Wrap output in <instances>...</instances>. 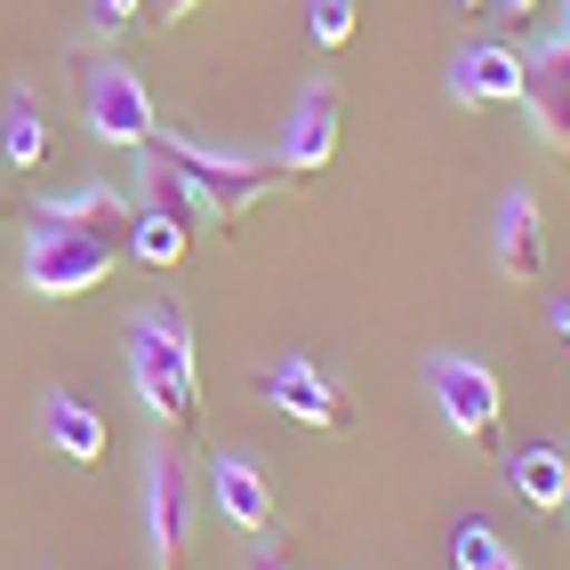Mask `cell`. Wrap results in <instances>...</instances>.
Here are the masks:
<instances>
[{"label":"cell","mask_w":570,"mask_h":570,"mask_svg":"<svg viewBox=\"0 0 570 570\" xmlns=\"http://www.w3.org/2000/svg\"><path fill=\"white\" fill-rule=\"evenodd\" d=\"M121 265V249L97 242V234H65V225H32L24 234V289L32 297H81V289H105V274Z\"/></svg>","instance_id":"3"},{"label":"cell","mask_w":570,"mask_h":570,"mask_svg":"<svg viewBox=\"0 0 570 570\" xmlns=\"http://www.w3.org/2000/svg\"><path fill=\"white\" fill-rule=\"evenodd\" d=\"M137 209H154V217L185 225V234H194V225H209V209L194 202V185H185L161 154H145V169H137Z\"/></svg>","instance_id":"15"},{"label":"cell","mask_w":570,"mask_h":570,"mask_svg":"<svg viewBox=\"0 0 570 570\" xmlns=\"http://www.w3.org/2000/svg\"><path fill=\"white\" fill-rule=\"evenodd\" d=\"M137 9H145V0H97V24H105V32H121Z\"/></svg>","instance_id":"21"},{"label":"cell","mask_w":570,"mask_h":570,"mask_svg":"<svg viewBox=\"0 0 570 570\" xmlns=\"http://www.w3.org/2000/svg\"><path fill=\"white\" fill-rule=\"evenodd\" d=\"M554 330H562V337H570V297H554Z\"/></svg>","instance_id":"23"},{"label":"cell","mask_w":570,"mask_h":570,"mask_svg":"<svg viewBox=\"0 0 570 570\" xmlns=\"http://www.w3.org/2000/svg\"><path fill=\"white\" fill-rule=\"evenodd\" d=\"M129 257H145L154 274H169V265L185 257V225H169V217H154V209H137V225H129Z\"/></svg>","instance_id":"18"},{"label":"cell","mask_w":570,"mask_h":570,"mask_svg":"<svg viewBox=\"0 0 570 570\" xmlns=\"http://www.w3.org/2000/svg\"><path fill=\"white\" fill-rule=\"evenodd\" d=\"M257 570H282V562H274V554H257Z\"/></svg>","instance_id":"26"},{"label":"cell","mask_w":570,"mask_h":570,"mask_svg":"<svg viewBox=\"0 0 570 570\" xmlns=\"http://www.w3.org/2000/svg\"><path fill=\"white\" fill-rule=\"evenodd\" d=\"M330 161H337V89H330V81H314L306 97L289 105L282 169H289V177H314V169H330Z\"/></svg>","instance_id":"10"},{"label":"cell","mask_w":570,"mask_h":570,"mask_svg":"<svg viewBox=\"0 0 570 570\" xmlns=\"http://www.w3.org/2000/svg\"><path fill=\"white\" fill-rule=\"evenodd\" d=\"M41 426H49V442L65 450V459H81V466L105 459V417H97L81 394H49V402H41Z\"/></svg>","instance_id":"14"},{"label":"cell","mask_w":570,"mask_h":570,"mask_svg":"<svg viewBox=\"0 0 570 570\" xmlns=\"http://www.w3.org/2000/svg\"><path fill=\"white\" fill-rule=\"evenodd\" d=\"M129 386L177 434L202 417V362H194V330H185L177 306H137L129 314Z\"/></svg>","instance_id":"1"},{"label":"cell","mask_w":570,"mask_h":570,"mask_svg":"<svg viewBox=\"0 0 570 570\" xmlns=\"http://www.w3.org/2000/svg\"><path fill=\"white\" fill-rule=\"evenodd\" d=\"M507 482H514V499L522 507H562L570 499V459L562 450H547V442H530V450H514V466H507Z\"/></svg>","instance_id":"16"},{"label":"cell","mask_w":570,"mask_h":570,"mask_svg":"<svg viewBox=\"0 0 570 570\" xmlns=\"http://www.w3.org/2000/svg\"><path fill=\"white\" fill-rule=\"evenodd\" d=\"M459 9H490V0H459Z\"/></svg>","instance_id":"28"},{"label":"cell","mask_w":570,"mask_h":570,"mask_svg":"<svg viewBox=\"0 0 570 570\" xmlns=\"http://www.w3.org/2000/svg\"><path fill=\"white\" fill-rule=\"evenodd\" d=\"M490 9H499L507 24H530V17H539V9H547V0H490Z\"/></svg>","instance_id":"22"},{"label":"cell","mask_w":570,"mask_h":570,"mask_svg":"<svg viewBox=\"0 0 570 570\" xmlns=\"http://www.w3.org/2000/svg\"><path fill=\"white\" fill-rule=\"evenodd\" d=\"M81 112H89V137L97 145H121V154H145L154 145V97H145V81L129 65H97L89 89H81Z\"/></svg>","instance_id":"4"},{"label":"cell","mask_w":570,"mask_h":570,"mask_svg":"<svg viewBox=\"0 0 570 570\" xmlns=\"http://www.w3.org/2000/svg\"><path fill=\"white\" fill-rule=\"evenodd\" d=\"M161 17H194V0H161Z\"/></svg>","instance_id":"24"},{"label":"cell","mask_w":570,"mask_h":570,"mask_svg":"<svg viewBox=\"0 0 570 570\" xmlns=\"http://www.w3.org/2000/svg\"><path fill=\"white\" fill-rule=\"evenodd\" d=\"M490 265L507 282H539L547 274V217L530 194H507L499 202V225H490Z\"/></svg>","instance_id":"11"},{"label":"cell","mask_w":570,"mask_h":570,"mask_svg":"<svg viewBox=\"0 0 570 570\" xmlns=\"http://www.w3.org/2000/svg\"><path fill=\"white\" fill-rule=\"evenodd\" d=\"M426 386H434V410L450 417V434H459V442H490V434H499L507 394H499V377H490L482 362L434 354V362H426Z\"/></svg>","instance_id":"6"},{"label":"cell","mask_w":570,"mask_h":570,"mask_svg":"<svg viewBox=\"0 0 570 570\" xmlns=\"http://www.w3.org/2000/svg\"><path fill=\"white\" fill-rule=\"evenodd\" d=\"M354 24H362V0H306V32L322 49H346Z\"/></svg>","instance_id":"19"},{"label":"cell","mask_w":570,"mask_h":570,"mask_svg":"<svg viewBox=\"0 0 570 570\" xmlns=\"http://www.w3.org/2000/svg\"><path fill=\"white\" fill-rule=\"evenodd\" d=\"M522 112H530V129H539V145L554 161H570V41L554 32V41L539 49H522Z\"/></svg>","instance_id":"8"},{"label":"cell","mask_w":570,"mask_h":570,"mask_svg":"<svg viewBox=\"0 0 570 570\" xmlns=\"http://www.w3.org/2000/svg\"><path fill=\"white\" fill-rule=\"evenodd\" d=\"M562 507H570V499H562Z\"/></svg>","instance_id":"29"},{"label":"cell","mask_w":570,"mask_h":570,"mask_svg":"<svg viewBox=\"0 0 570 570\" xmlns=\"http://www.w3.org/2000/svg\"><path fill=\"white\" fill-rule=\"evenodd\" d=\"M554 9H562V41H570V0H554Z\"/></svg>","instance_id":"25"},{"label":"cell","mask_w":570,"mask_h":570,"mask_svg":"<svg viewBox=\"0 0 570 570\" xmlns=\"http://www.w3.org/2000/svg\"><path fill=\"white\" fill-rule=\"evenodd\" d=\"M522 49H466L450 65V97L459 105H522Z\"/></svg>","instance_id":"13"},{"label":"cell","mask_w":570,"mask_h":570,"mask_svg":"<svg viewBox=\"0 0 570 570\" xmlns=\"http://www.w3.org/2000/svg\"><path fill=\"white\" fill-rule=\"evenodd\" d=\"M499 554L507 547H499V530H490V522H459V530H450V562H459V570H490Z\"/></svg>","instance_id":"20"},{"label":"cell","mask_w":570,"mask_h":570,"mask_svg":"<svg viewBox=\"0 0 570 570\" xmlns=\"http://www.w3.org/2000/svg\"><path fill=\"white\" fill-rule=\"evenodd\" d=\"M32 225L97 234V242H112V249L129 257V225H137V202H121L112 185H72V194H57V202H41V209H32Z\"/></svg>","instance_id":"9"},{"label":"cell","mask_w":570,"mask_h":570,"mask_svg":"<svg viewBox=\"0 0 570 570\" xmlns=\"http://www.w3.org/2000/svg\"><path fill=\"white\" fill-rule=\"evenodd\" d=\"M209 499L234 530H249V539L274 530V490H265V474L249 459H209Z\"/></svg>","instance_id":"12"},{"label":"cell","mask_w":570,"mask_h":570,"mask_svg":"<svg viewBox=\"0 0 570 570\" xmlns=\"http://www.w3.org/2000/svg\"><path fill=\"white\" fill-rule=\"evenodd\" d=\"M0 154H9L17 169H41V161H49V121H41V105H32V97H17V105H9V129H0Z\"/></svg>","instance_id":"17"},{"label":"cell","mask_w":570,"mask_h":570,"mask_svg":"<svg viewBox=\"0 0 570 570\" xmlns=\"http://www.w3.org/2000/svg\"><path fill=\"white\" fill-rule=\"evenodd\" d=\"M145 154H161L185 185H194V202L209 209V225L225 234V225H242L265 194H282L289 185V169L282 161H249V154H209V145H194V137H177V129H154V145Z\"/></svg>","instance_id":"2"},{"label":"cell","mask_w":570,"mask_h":570,"mask_svg":"<svg viewBox=\"0 0 570 570\" xmlns=\"http://www.w3.org/2000/svg\"><path fill=\"white\" fill-rule=\"evenodd\" d=\"M490 570H522V562H507V554H499V562H490Z\"/></svg>","instance_id":"27"},{"label":"cell","mask_w":570,"mask_h":570,"mask_svg":"<svg viewBox=\"0 0 570 570\" xmlns=\"http://www.w3.org/2000/svg\"><path fill=\"white\" fill-rule=\"evenodd\" d=\"M257 394L274 402L282 417H297V426H314V434H346V426H354V394L337 386V377H322L306 354L274 362V370L257 377Z\"/></svg>","instance_id":"7"},{"label":"cell","mask_w":570,"mask_h":570,"mask_svg":"<svg viewBox=\"0 0 570 570\" xmlns=\"http://www.w3.org/2000/svg\"><path fill=\"white\" fill-rule=\"evenodd\" d=\"M145 530H154V570H185V554H194V482H185V459L161 442L145 459Z\"/></svg>","instance_id":"5"}]
</instances>
